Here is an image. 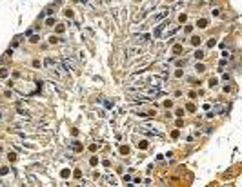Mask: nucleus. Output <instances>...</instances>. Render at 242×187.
I'll return each instance as SVG.
<instances>
[{
  "label": "nucleus",
  "instance_id": "1",
  "mask_svg": "<svg viewBox=\"0 0 242 187\" xmlns=\"http://www.w3.org/2000/svg\"><path fill=\"white\" fill-rule=\"evenodd\" d=\"M168 24H169V22H162V24H160L158 27L155 29V33H153V37H155V38H157V37H160V33L164 31V27H166V25H168Z\"/></svg>",
  "mask_w": 242,
  "mask_h": 187
},
{
  "label": "nucleus",
  "instance_id": "2",
  "mask_svg": "<svg viewBox=\"0 0 242 187\" xmlns=\"http://www.w3.org/2000/svg\"><path fill=\"white\" fill-rule=\"evenodd\" d=\"M144 51V47H138V45H137V47H127V55H140Z\"/></svg>",
  "mask_w": 242,
  "mask_h": 187
},
{
  "label": "nucleus",
  "instance_id": "3",
  "mask_svg": "<svg viewBox=\"0 0 242 187\" xmlns=\"http://www.w3.org/2000/svg\"><path fill=\"white\" fill-rule=\"evenodd\" d=\"M198 25H200V27H206V25H208V20H204V18H202L200 22H197Z\"/></svg>",
  "mask_w": 242,
  "mask_h": 187
}]
</instances>
